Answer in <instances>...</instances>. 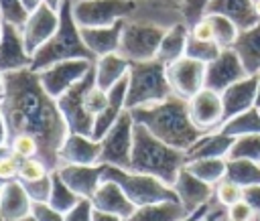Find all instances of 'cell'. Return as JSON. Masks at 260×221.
Listing matches in <instances>:
<instances>
[{
  "mask_svg": "<svg viewBox=\"0 0 260 221\" xmlns=\"http://www.w3.org/2000/svg\"><path fill=\"white\" fill-rule=\"evenodd\" d=\"M30 63H32V57L24 47L20 28L4 22L2 39H0V73L6 75L20 69H30Z\"/></svg>",
  "mask_w": 260,
  "mask_h": 221,
  "instance_id": "16",
  "label": "cell"
},
{
  "mask_svg": "<svg viewBox=\"0 0 260 221\" xmlns=\"http://www.w3.org/2000/svg\"><path fill=\"white\" fill-rule=\"evenodd\" d=\"M211 0H185L183 6H181V12H183V20L187 26L195 24L197 20H201L205 16V10L209 6Z\"/></svg>",
  "mask_w": 260,
  "mask_h": 221,
  "instance_id": "43",
  "label": "cell"
},
{
  "mask_svg": "<svg viewBox=\"0 0 260 221\" xmlns=\"http://www.w3.org/2000/svg\"><path fill=\"white\" fill-rule=\"evenodd\" d=\"M187 41H189V26L185 22H179L175 26H171L162 41H160V47H158V53H156V59L165 65H171L179 59L185 57V49H187Z\"/></svg>",
  "mask_w": 260,
  "mask_h": 221,
  "instance_id": "29",
  "label": "cell"
},
{
  "mask_svg": "<svg viewBox=\"0 0 260 221\" xmlns=\"http://www.w3.org/2000/svg\"><path fill=\"white\" fill-rule=\"evenodd\" d=\"M232 49L240 57V63L248 75H260V22L240 30Z\"/></svg>",
  "mask_w": 260,
  "mask_h": 221,
  "instance_id": "25",
  "label": "cell"
},
{
  "mask_svg": "<svg viewBox=\"0 0 260 221\" xmlns=\"http://www.w3.org/2000/svg\"><path fill=\"white\" fill-rule=\"evenodd\" d=\"M0 109L8 128V136L30 134L39 140V158L49 170L59 168V150L69 136L67 124L53 99L41 85L32 69H20L4 75V93Z\"/></svg>",
  "mask_w": 260,
  "mask_h": 221,
  "instance_id": "1",
  "label": "cell"
},
{
  "mask_svg": "<svg viewBox=\"0 0 260 221\" xmlns=\"http://www.w3.org/2000/svg\"><path fill=\"white\" fill-rule=\"evenodd\" d=\"M102 178L118 182L134 207H144V205H154V203H165V201H179L173 187L165 185L162 180L150 174L134 172L130 168H118V166L104 164Z\"/></svg>",
  "mask_w": 260,
  "mask_h": 221,
  "instance_id": "6",
  "label": "cell"
},
{
  "mask_svg": "<svg viewBox=\"0 0 260 221\" xmlns=\"http://www.w3.org/2000/svg\"><path fill=\"white\" fill-rule=\"evenodd\" d=\"M22 2V6L26 8V12H32V10H37L41 4H43V0H20Z\"/></svg>",
  "mask_w": 260,
  "mask_h": 221,
  "instance_id": "55",
  "label": "cell"
},
{
  "mask_svg": "<svg viewBox=\"0 0 260 221\" xmlns=\"http://www.w3.org/2000/svg\"><path fill=\"white\" fill-rule=\"evenodd\" d=\"M167 30L169 28H162V26H156V24L126 20L118 53L124 59H128L130 63L152 61V59H156L160 41H162Z\"/></svg>",
  "mask_w": 260,
  "mask_h": 221,
  "instance_id": "8",
  "label": "cell"
},
{
  "mask_svg": "<svg viewBox=\"0 0 260 221\" xmlns=\"http://www.w3.org/2000/svg\"><path fill=\"white\" fill-rule=\"evenodd\" d=\"M81 199L61 180V176H59V172L57 170H53L51 172V195H49V205L55 209V211H59V213H67V211H71L77 203H79Z\"/></svg>",
  "mask_w": 260,
  "mask_h": 221,
  "instance_id": "33",
  "label": "cell"
},
{
  "mask_svg": "<svg viewBox=\"0 0 260 221\" xmlns=\"http://www.w3.org/2000/svg\"><path fill=\"white\" fill-rule=\"evenodd\" d=\"M225 217L230 219V221H256V213H254V209L250 207V203L248 201H238V203H234L232 207H228L225 209Z\"/></svg>",
  "mask_w": 260,
  "mask_h": 221,
  "instance_id": "46",
  "label": "cell"
},
{
  "mask_svg": "<svg viewBox=\"0 0 260 221\" xmlns=\"http://www.w3.org/2000/svg\"><path fill=\"white\" fill-rule=\"evenodd\" d=\"M165 2H169V4H175V6H179V8H181L185 0H165Z\"/></svg>",
  "mask_w": 260,
  "mask_h": 221,
  "instance_id": "59",
  "label": "cell"
},
{
  "mask_svg": "<svg viewBox=\"0 0 260 221\" xmlns=\"http://www.w3.org/2000/svg\"><path fill=\"white\" fill-rule=\"evenodd\" d=\"M20 221H37L32 215H28V217H24V219H20Z\"/></svg>",
  "mask_w": 260,
  "mask_h": 221,
  "instance_id": "61",
  "label": "cell"
},
{
  "mask_svg": "<svg viewBox=\"0 0 260 221\" xmlns=\"http://www.w3.org/2000/svg\"><path fill=\"white\" fill-rule=\"evenodd\" d=\"M252 6H254V14H256V18L260 20V0H252Z\"/></svg>",
  "mask_w": 260,
  "mask_h": 221,
  "instance_id": "57",
  "label": "cell"
},
{
  "mask_svg": "<svg viewBox=\"0 0 260 221\" xmlns=\"http://www.w3.org/2000/svg\"><path fill=\"white\" fill-rule=\"evenodd\" d=\"M187 105H189V118L193 126L203 134L215 132L223 124V103L217 91L203 87L199 93H195L187 101Z\"/></svg>",
  "mask_w": 260,
  "mask_h": 221,
  "instance_id": "14",
  "label": "cell"
},
{
  "mask_svg": "<svg viewBox=\"0 0 260 221\" xmlns=\"http://www.w3.org/2000/svg\"><path fill=\"white\" fill-rule=\"evenodd\" d=\"M100 142L91 136L81 134H69L59 150V166L61 164H83L93 166L100 164Z\"/></svg>",
  "mask_w": 260,
  "mask_h": 221,
  "instance_id": "20",
  "label": "cell"
},
{
  "mask_svg": "<svg viewBox=\"0 0 260 221\" xmlns=\"http://www.w3.org/2000/svg\"><path fill=\"white\" fill-rule=\"evenodd\" d=\"M217 132H221L230 138H240L246 134H260V109L252 107L248 112H242V114L225 120Z\"/></svg>",
  "mask_w": 260,
  "mask_h": 221,
  "instance_id": "31",
  "label": "cell"
},
{
  "mask_svg": "<svg viewBox=\"0 0 260 221\" xmlns=\"http://www.w3.org/2000/svg\"><path fill=\"white\" fill-rule=\"evenodd\" d=\"M126 89H128V77H124L122 81H118L108 91V103H106V107L93 118V130H91V138L93 140L100 142L106 136V132L114 126V122L122 116V112L126 109Z\"/></svg>",
  "mask_w": 260,
  "mask_h": 221,
  "instance_id": "22",
  "label": "cell"
},
{
  "mask_svg": "<svg viewBox=\"0 0 260 221\" xmlns=\"http://www.w3.org/2000/svg\"><path fill=\"white\" fill-rule=\"evenodd\" d=\"M2 93H4V75L0 73V97H2Z\"/></svg>",
  "mask_w": 260,
  "mask_h": 221,
  "instance_id": "60",
  "label": "cell"
},
{
  "mask_svg": "<svg viewBox=\"0 0 260 221\" xmlns=\"http://www.w3.org/2000/svg\"><path fill=\"white\" fill-rule=\"evenodd\" d=\"M132 136H134V118L130 109H124L122 116L114 122V126L100 140V164L130 168L132 154Z\"/></svg>",
  "mask_w": 260,
  "mask_h": 221,
  "instance_id": "10",
  "label": "cell"
},
{
  "mask_svg": "<svg viewBox=\"0 0 260 221\" xmlns=\"http://www.w3.org/2000/svg\"><path fill=\"white\" fill-rule=\"evenodd\" d=\"M22 187L28 193L32 203H47L49 195H51V174L41 180H35V182H22Z\"/></svg>",
  "mask_w": 260,
  "mask_h": 221,
  "instance_id": "44",
  "label": "cell"
},
{
  "mask_svg": "<svg viewBox=\"0 0 260 221\" xmlns=\"http://www.w3.org/2000/svg\"><path fill=\"white\" fill-rule=\"evenodd\" d=\"M49 174H51V170L41 158L20 160V166H18V180L20 182H35V180H41Z\"/></svg>",
  "mask_w": 260,
  "mask_h": 221,
  "instance_id": "40",
  "label": "cell"
},
{
  "mask_svg": "<svg viewBox=\"0 0 260 221\" xmlns=\"http://www.w3.org/2000/svg\"><path fill=\"white\" fill-rule=\"evenodd\" d=\"M140 0H75L73 18L81 28L134 20Z\"/></svg>",
  "mask_w": 260,
  "mask_h": 221,
  "instance_id": "7",
  "label": "cell"
},
{
  "mask_svg": "<svg viewBox=\"0 0 260 221\" xmlns=\"http://www.w3.org/2000/svg\"><path fill=\"white\" fill-rule=\"evenodd\" d=\"M32 201L24 191L22 182L10 180L0 189V217L2 221H20L30 215Z\"/></svg>",
  "mask_w": 260,
  "mask_h": 221,
  "instance_id": "24",
  "label": "cell"
},
{
  "mask_svg": "<svg viewBox=\"0 0 260 221\" xmlns=\"http://www.w3.org/2000/svg\"><path fill=\"white\" fill-rule=\"evenodd\" d=\"M57 26H59V10L51 8L49 4L43 2L37 10L28 12V18L20 26V32H22L24 47L30 57L55 34Z\"/></svg>",
  "mask_w": 260,
  "mask_h": 221,
  "instance_id": "13",
  "label": "cell"
},
{
  "mask_svg": "<svg viewBox=\"0 0 260 221\" xmlns=\"http://www.w3.org/2000/svg\"><path fill=\"white\" fill-rule=\"evenodd\" d=\"M167 81L171 85L173 95L189 101L195 93L205 87V63L183 57L167 65Z\"/></svg>",
  "mask_w": 260,
  "mask_h": 221,
  "instance_id": "12",
  "label": "cell"
},
{
  "mask_svg": "<svg viewBox=\"0 0 260 221\" xmlns=\"http://www.w3.org/2000/svg\"><path fill=\"white\" fill-rule=\"evenodd\" d=\"M189 34H191L193 39H197V41L215 43V41H213V26H211V22H209L207 14H205L201 20H197L195 24H191V26H189Z\"/></svg>",
  "mask_w": 260,
  "mask_h": 221,
  "instance_id": "48",
  "label": "cell"
},
{
  "mask_svg": "<svg viewBox=\"0 0 260 221\" xmlns=\"http://www.w3.org/2000/svg\"><path fill=\"white\" fill-rule=\"evenodd\" d=\"M219 221H230V219H228V217H225V213H223V215L219 217Z\"/></svg>",
  "mask_w": 260,
  "mask_h": 221,
  "instance_id": "62",
  "label": "cell"
},
{
  "mask_svg": "<svg viewBox=\"0 0 260 221\" xmlns=\"http://www.w3.org/2000/svg\"><path fill=\"white\" fill-rule=\"evenodd\" d=\"M244 199V189L238 185V182H234L232 178H221L215 187H213V201L219 205V207H223V209H228V207H232L234 203H238V201H242Z\"/></svg>",
  "mask_w": 260,
  "mask_h": 221,
  "instance_id": "37",
  "label": "cell"
},
{
  "mask_svg": "<svg viewBox=\"0 0 260 221\" xmlns=\"http://www.w3.org/2000/svg\"><path fill=\"white\" fill-rule=\"evenodd\" d=\"M106 103H108V91H104V89H100L98 85H93V87L87 91V95H85V107H87V112L95 118V116L106 107Z\"/></svg>",
  "mask_w": 260,
  "mask_h": 221,
  "instance_id": "45",
  "label": "cell"
},
{
  "mask_svg": "<svg viewBox=\"0 0 260 221\" xmlns=\"http://www.w3.org/2000/svg\"><path fill=\"white\" fill-rule=\"evenodd\" d=\"M173 95L167 81V65L158 59L130 63L128 89H126V109L152 105Z\"/></svg>",
  "mask_w": 260,
  "mask_h": 221,
  "instance_id": "5",
  "label": "cell"
},
{
  "mask_svg": "<svg viewBox=\"0 0 260 221\" xmlns=\"http://www.w3.org/2000/svg\"><path fill=\"white\" fill-rule=\"evenodd\" d=\"M221 53V49L215 45V43H205V41H197L189 34V41H187V49H185V57L189 59H195L199 63H211L213 59H217V55Z\"/></svg>",
  "mask_w": 260,
  "mask_h": 221,
  "instance_id": "38",
  "label": "cell"
},
{
  "mask_svg": "<svg viewBox=\"0 0 260 221\" xmlns=\"http://www.w3.org/2000/svg\"><path fill=\"white\" fill-rule=\"evenodd\" d=\"M18 166H20V158L14 156L8 146L2 148L0 150V189L10 180L18 178Z\"/></svg>",
  "mask_w": 260,
  "mask_h": 221,
  "instance_id": "42",
  "label": "cell"
},
{
  "mask_svg": "<svg viewBox=\"0 0 260 221\" xmlns=\"http://www.w3.org/2000/svg\"><path fill=\"white\" fill-rule=\"evenodd\" d=\"M256 107L260 109V75H258V93H256Z\"/></svg>",
  "mask_w": 260,
  "mask_h": 221,
  "instance_id": "58",
  "label": "cell"
},
{
  "mask_svg": "<svg viewBox=\"0 0 260 221\" xmlns=\"http://www.w3.org/2000/svg\"><path fill=\"white\" fill-rule=\"evenodd\" d=\"M61 180L79 197V199H91L95 189L102 182L104 164L83 166V164H61L57 168Z\"/></svg>",
  "mask_w": 260,
  "mask_h": 221,
  "instance_id": "18",
  "label": "cell"
},
{
  "mask_svg": "<svg viewBox=\"0 0 260 221\" xmlns=\"http://www.w3.org/2000/svg\"><path fill=\"white\" fill-rule=\"evenodd\" d=\"M185 168L197 178H201L203 182L215 187L228 174V160L225 158H199V160L187 162Z\"/></svg>",
  "mask_w": 260,
  "mask_h": 221,
  "instance_id": "32",
  "label": "cell"
},
{
  "mask_svg": "<svg viewBox=\"0 0 260 221\" xmlns=\"http://www.w3.org/2000/svg\"><path fill=\"white\" fill-rule=\"evenodd\" d=\"M244 201L250 203V207L256 213V221H260V185H252L244 189Z\"/></svg>",
  "mask_w": 260,
  "mask_h": 221,
  "instance_id": "50",
  "label": "cell"
},
{
  "mask_svg": "<svg viewBox=\"0 0 260 221\" xmlns=\"http://www.w3.org/2000/svg\"><path fill=\"white\" fill-rule=\"evenodd\" d=\"M130 114L134 122L144 126L154 138L183 152H187L203 136V132L197 130L189 118L187 101L177 95H169L152 105L134 107Z\"/></svg>",
  "mask_w": 260,
  "mask_h": 221,
  "instance_id": "2",
  "label": "cell"
},
{
  "mask_svg": "<svg viewBox=\"0 0 260 221\" xmlns=\"http://www.w3.org/2000/svg\"><path fill=\"white\" fill-rule=\"evenodd\" d=\"M0 221H2V217H0Z\"/></svg>",
  "mask_w": 260,
  "mask_h": 221,
  "instance_id": "64",
  "label": "cell"
},
{
  "mask_svg": "<svg viewBox=\"0 0 260 221\" xmlns=\"http://www.w3.org/2000/svg\"><path fill=\"white\" fill-rule=\"evenodd\" d=\"M173 191H175L179 203L183 205V209L187 211V215L197 211L199 207H203L205 203H209L213 199V187L203 182L195 174H191L185 166L179 170V174L173 182Z\"/></svg>",
  "mask_w": 260,
  "mask_h": 221,
  "instance_id": "17",
  "label": "cell"
},
{
  "mask_svg": "<svg viewBox=\"0 0 260 221\" xmlns=\"http://www.w3.org/2000/svg\"><path fill=\"white\" fill-rule=\"evenodd\" d=\"M0 18H2V22L14 24L20 28L26 22L28 12L20 0H0Z\"/></svg>",
  "mask_w": 260,
  "mask_h": 221,
  "instance_id": "41",
  "label": "cell"
},
{
  "mask_svg": "<svg viewBox=\"0 0 260 221\" xmlns=\"http://www.w3.org/2000/svg\"><path fill=\"white\" fill-rule=\"evenodd\" d=\"M211 26H213V41L219 49H232L238 34H240V28L228 18V16H221V14H207Z\"/></svg>",
  "mask_w": 260,
  "mask_h": 221,
  "instance_id": "36",
  "label": "cell"
},
{
  "mask_svg": "<svg viewBox=\"0 0 260 221\" xmlns=\"http://www.w3.org/2000/svg\"><path fill=\"white\" fill-rule=\"evenodd\" d=\"M211 207H213V199H211L209 203H205L203 207H199L197 211H193V213H189V215H185V217H183L181 221H199V219H201V217H203V215H205V213H207V211H209Z\"/></svg>",
  "mask_w": 260,
  "mask_h": 221,
  "instance_id": "52",
  "label": "cell"
},
{
  "mask_svg": "<svg viewBox=\"0 0 260 221\" xmlns=\"http://www.w3.org/2000/svg\"><path fill=\"white\" fill-rule=\"evenodd\" d=\"M228 178L238 182L242 189L260 185V164L250 160H228Z\"/></svg>",
  "mask_w": 260,
  "mask_h": 221,
  "instance_id": "35",
  "label": "cell"
},
{
  "mask_svg": "<svg viewBox=\"0 0 260 221\" xmlns=\"http://www.w3.org/2000/svg\"><path fill=\"white\" fill-rule=\"evenodd\" d=\"M205 14H221L228 16L240 30H246L260 22L254 14L252 0H211Z\"/></svg>",
  "mask_w": 260,
  "mask_h": 221,
  "instance_id": "26",
  "label": "cell"
},
{
  "mask_svg": "<svg viewBox=\"0 0 260 221\" xmlns=\"http://www.w3.org/2000/svg\"><path fill=\"white\" fill-rule=\"evenodd\" d=\"M187 215L179 201H165L154 205L136 207V211L124 221H181Z\"/></svg>",
  "mask_w": 260,
  "mask_h": 221,
  "instance_id": "30",
  "label": "cell"
},
{
  "mask_svg": "<svg viewBox=\"0 0 260 221\" xmlns=\"http://www.w3.org/2000/svg\"><path fill=\"white\" fill-rule=\"evenodd\" d=\"M228 160H250L260 164V134H246L234 138V144L228 152Z\"/></svg>",
  "mask_w": 260,
  "mask_h": 221,
  "instance_id": "34",
  "label": "cell"
},
{
  "mask_svg": "<svg viewBox=\"0 0 260 221\" xmlns=\"http://www.w3.org/2000/svg\"><path fill=\"white\" fill-rule=\"evenodd\" d=\"M244 77H248V73L244 71L240 57L236 55L234 49H221L217 59H213L211 63L205 65V87L213 89L217 93H221L230 85L242 81Z\"/></svg>",
  "mask_w": 260,
  "mask_h": 221,
  "instance_id": "15",
  "label": "cell"
},
{
  "mask_svg": "<svg viewBox=\"0 0 260 221\" xmlns=\"http://www.w3.org/2000/svg\"><path fill=\"white\" fill-rule=\"evenodd\" d=\"M89 201H91V207L95 211L112 213V215H118L122 219H128L136 211V207L130 203V199L120 189V185L114 180H108V178H102L100 187L95 189V193Z\"/></svg>",
  "mask_w": 260,
  "mask_h": 221,
  "instance_id": "21",
  "label": "cell"
},
{
  "mask_svg": "<svg viewBox=\"0 0 260 221\" xmlns=\"http://www.w3.org/2000/svg\"><path fill=\"white\" fill-rule=\"evenodd\" d=\"M95 85V69L91 67L89 73L79 81L75 83L69 91H65L59 99H57V105H59V112L67 124V130L69 134H81V136H91V130H93V116L87 112L85 107V95L87 91Z\"/></svg>",
  "mask_w": 260,
  "mask_h": 221,
  "instance_id": "9",
  "label": "cell"
},
{
  "mask_svg": "<svg viewBox=\"0 0 260 221\" xmlns=\"http://www.w3.org/2000/svg\"><path fill=\"white\" fill-rule=\"evenodd\" d=\"M2 26H4V22H2V18H0V39H2Z\"/></svg>",
  "mask_w": 260,
  "mask_h": 221,
  "instance_id": "63",
  "label": "cell"
},
{
  "mask_svg": "<svg viewBox=\"0 0 260 221\" xmlns=\"http://www.w3.org/2000/svg\"><path fill=\"white\" fill-rule=\"evenodd\" d=\"M75 0H63L59 6V26L55 34L32 55L30 69L35 73L69 59H85L95 63V55L85 47L81 39V28L73 18Z\"/></svg>",
  "mask_w": 260,
  "mask_h": 221,
  "instance_id": "4",
  "label": "cell"
},
{
  "mask_svg": "<svg viewBox=\"0 0 260 221\" xmlns=\"http://www.w3.org/2000/svg\"><path fill=\"white\" fill-rule=\"evenodd\" d=\"M124 22L126 20H120V22L110 24V26H87V28L79 26L81 28V39H83L85 47L95 55V59H100L104 55H110V53H118Z\"/></svg>",
  "mask_w": 260,
  "mask_h": 221,
  "instance_id": "23",
  "label": "cell"
},
{
  "mask_svg": "<svg viewBox=\"0 0 260 221\" xmlns=\"http://www.w3.org/2000/svg\"><path fill=\"white\" fill-rule=\"evenodd\" d=\"M187 154L177 150L158 138H154L144 126L134 122L132 136V154H130V170L150 174L165 185L173 187L179 170L185 166Z\"/></svg>",
  "mask_w": 260,
  "mask_h": 221,
  "instance_id": "3",
  "label": "cell"
},
{
  "mask_svg": "<svg viewBox=\"0 0 260 221\" xmlns=\"http://www.w3.org/2000/svg\"><path fill=\"white\" fill-rule=\"evenodd\" d=\"M223 213H225V209H223V207H219V205L213 201V207H211V209H209V211H207L199 221H219V217H221Z\"/></svg>",
  "mask_w": 260,
  "mask_h": 221,
  "instance_id": "51",
  "label": "cell"
},
{
  "mask_svg": "<svg viewBox=\"0 0 260 221\" xmlns=\"http://www.w3.org/2000/svg\"><path fill=\"white\" fill-rule=\"evenodd\" d=\"M30 215L37 221H65V215L59 213V211H55L49 203H32Z\"/></svg>",
  "mask_w": 260,
  "mask_h": 221,
  "instance_id": "47",
  "label": "cell"
},
{
  "mask_svg": "<svg viewBox=\"0 0 260 221\" xmlns=\"http://www.w3.org/2000/svg\"><path fill=\"white\" fill-rule=\"evenodd\" d=\"M93 69H95V85L104 91H110L118 81L128 77L130 61L124 59L120 53H110L95 59Z\"/></svg>",
  "mask_w": 260,
  "mask_h": 221,
  "instance_id": "27",
  "label": "cell"
},
{
  "mask_svg": "<svg viewBox=\"0 0 260 221\" xmlns=\"http://www.w3.org/2000/svg\"><path fill=\"white\" fill-rule=\"evenodd\" d=\"M256 93H258V75H248L242 81L223 89L219 93L223 103V122L242 112L256 107Z\"/></svg>",
  "mask_w": 260,
  "mask_h": 221,
  "instance_id": "19",
  "label": "cell"
},
{
  "mask_svg": "<svg viewBox=\"0 0 260 221\" xmlns=\"http://www.w3.org/2000/svg\"><path fill=\"white\" fill-rule=\"evenodd\" d=\"M234 144V138L221 134V132H209L203 134L185 154H187V162L191 160H199V158H225L228 160V152ZM185 162V164H187Z\"/></svg>",
  "mask_w": 260,
  "mask_h": 221,
  "instance_id": "28",
  "label": "cell"
},
{
  "mask_svg": "<svg viewBox=\"0 0 260 221\" xmlns=\"http://www.w3.org/2000/svg\"><path fill=\"white\" fill-rule=\"evenodd\" d=\"M91 221H124V219L118 217V215H112V213H104V211H95V209H93Z\"/></svg>",
  "mask_w": 260,
  "mask_h": 221,
  "instance_id": "53",
  "label": "cell"
},
{
  "mask_svg": "<svg viewBox=\"0 0 260 221\" xmlns=\"http://www.w3.org/2000/svg\"><path fill=\"white\" fill-rule=\"evenodd\" d=\"M91 213H93L91 201L89 199H81L71 211L65 213V221H91Z\"/></svg>",
  "mask_w": 260,
  "mask_h": 221,
  "instance_id": "49",
  "label": "cell"
},
{
  "mask_svg": "<svg viewBox=\"0 0 260 221\" xmlns=\"http://www.w3.org/2000/svg\"><path fill=\"white\" fill-rule=\"evenodd\" d=\"M43 2H45V4H49L51 8L59 10V6H61V2H63V0H43Z\"/></svg>",
  "mask_w": 260,
  "mask_h": 221,
  "instance_id": "56",
  "label": "cell"
},
{
  "mask_svg": "<svg viewBox=\"0 0 260 221\" xmlns=\"http://www.w3.org/2000/svg\"><path fill=\"white\" fill-rule=\"evenodd\" d=\"M8 148L14 156H18L20 160H26V158H39V152H41V146H39V140L30 134H16L8 140Z\"/></svg>",
  "mask_w": 260,
  "mask_h": 221,
  "instance_id": "39",
  "label": "cell"
},
{
  "mask_svg": "<svg viewBox=\"0 0 260 221\" xmlns=\"http://www.w3.org/2000/svg\"><path fill=\"white\" fill-rule=\"evenodd\" d=\"M91 67H93L91 61H85V59H69V61L55 63V65L39 71L37 75H39V81H41L43 89L53 99H59L65 91H69L75 83H79L89 73Z\"/></svg>",
  "mask_w": 260,
  "mask_h": 221,
  "instance_id": "11",
  "label": "cell"
},
{
  "mask_svg": "<svg viewBox=\"0 0 260 221\" xmlns=\"http://www.w3.org/2000/svg\"><path fill=\"white\" fill-rule=\"evenodd\" d=\"M8 128H6V122H4V116H2V109H0V150L8 146Z\"/></svg>",
  "mask_w": 260,
  "mask_h": 221,
  "instance_id": "54",
  "label": "cell"
}]
</instances>
